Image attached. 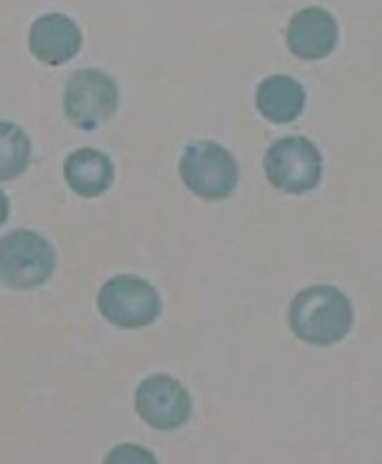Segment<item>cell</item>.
<instances>
[{
    "label": "cell",
    "mask_w": 382,
    "mask_h": 464,
    "mask_svg": "<svg viewBox=\"0 0 382 464\" xmlns=\"http://www.w3.org/2000/svg\"><path fill=\"white\" fill-rule=\"evenodd\" d=\"M179 172L188 190L208 202L229 198L240 177L234 154L213 140L190 143L181 154Z\"/></svg>",
    "instance_id": "3957f363"
},
{
    "label": "cell",
    "mask_w": 382,
    "mask_h": 464,
    "mask_svg": "<svg viewBox=\"0 0 382 464\" xmlns=\"http://www.w3.org/2000/svg\"><path fill=\"white\" fill-rule=\"evenodd\" d=\"M7 216H9V199L5 198V193L0 190V227L7 222Z\"/></svg>",
    "instance_id": "5bb4252c"
},
{
    "label": "cell",
    "mask_w": 382,
    "mask_h": 464,
    "mask_svg": "<svg viewBox=\"0 0 382 464\" xmlns=\"http://www.w3.org/2000/svg\"><path fill=\"white\" fill-rule=\"evenodd\" d=\"M353 324V308L347 295L333 285H310L290 304V326L308 344L329 347L347 338Z\"/></svg>",
    "instance_id": "6da1fadb"
},
{
    "label": "cell",
    "mask_w": 382,
    "mask_h": 464,
    "mask_svg": "<svg viewBox=\"0 0 382 464\" xmlns=\"http://www.w3.org/2000/svg\"><path fill=\"white\" fill-rule=\"evenodd\" d=\"M57 266L54 247L34 231L18 229L0 240V281L9 288H39Z\"/></svg>",
    "instance_id": "7a4b0ae2"
},
{
    "label": "cell",
    "mask_w": 382,
    "mask_h": 464,
    "mask_svg": "<svg viewBox=\"0 0 382 464\" xmlns=\"http://www.w3.org/2000/svg\"><path fill=\"white\" fill-rule=\"evenodd\" d=\"M265 172L272 186L283 193L303 195L320 184L324 159L306 136H285L267 150Z\"/></svg>",
    "instance_id": "277c9868"
},
{
    "label": "cell",
    "mask_w": 382,
    "mask_h": 464,
    "mask_svg": "<svg viewBox=\"0 0 382 464\" xmlns=\"http://www.w3.org/2000/svg\"><path fill=\"white\" fill-rule=\"evenodd\" d=\"M118 84L102 71L72 72L63 91V111L80 130H98L118 109Z\"/></svg>",
    "instance_id": "8992f818"
},
{
    "label": "cell",
    "mask_w": 382,
    "mask_h": 464,
    "mask_svg": "<svg viewBox=\"0 0 382 464\" xmlns=\"http://www.w3.org/2000/svg\"><path fill=\"white\" fill-rule=\"evenodd\" d=\"M98 308L104 320L120 329H143L161 313V297L140 276L118 275L100 288Z\"/></svg>",
    "instance_id": "5b68a950"
},
{
    "label": "cell",
    "mask_w": 382,
    "mask_h": 464,
    "mask_svg": "<svg viewBox=\"0 0 382 464\" xmlns=\"http://www.w3.org/2000/svg\"><path fill=\"white\" fill-rule=\"evenodd\" d=\"M256 107L267 121L276 125L297 121L306 107V91L294 77L272 75L256 91Z\"/></svg>",
    "instance_id": "8fae6325"
},
{
    "label": "cell",
    "mask_w": 382,
    "mask_h": 464,
    "mask_svg": "<svg viewBox=\"0 0 382 464\" xmlns=\"http://www.w3.org/2000/svg\"><path fill=\"white\" fill-rule=\"evenodd\" d=\"M32 143L18 125L0 121V181L21 177L30 166Z\"/></svg>",
    "instance_id": "7c38bea8"
},
{
    "label": "cell",
    "mask_w": 382,
    "mask_h": 464,
    "mask_svg": "<svg viewBox=\"0 0 382 464\" xmlns=\"http://www.w3.org/2000/svg\"><path fill=\"white\" fill-rule=\"evenodd\" d=\"M81 48V32L72 18L63 14H45L30 27V50L39 62L62 66Z\"/></svg>",
    "instance_id": "ba28073f"
},
{
    "label": "cell",
    "mask_w": 382,
    "mask_h": 464,
    "mask_svg": "<svg viewBox=\"0 0 382 464\" xmlns=\"http://www.w3.org/2000/svg\"><path fill=\"white\" fill-rule=\"evenodd\" d=\"M104 464H157V458L143 447L136 444H120L107 456Z\"/></svg>",
    "instance_id": "4fadbf2b"
},
{
    "label": "cell",
    "mask_w": 382,
    "mask_h": 464,
    "mask_svg": "<svg viewBox=\"0 0 382 464\" xmlns=\"http://www.w3.org/2000/svg\"><path fill=\"white\" fill-rule=\"evenodd\" d=\"M63 177L72 193H77L80 198H98L111 188L113 163L104 152L81 148L66 159Z\"/></svg>",
    "instance_id": "30bf717a"
},
{
    "label": "cell",
    "mask_w": 382,
    "mask_h": 464,
    "mask_svg": "<svg viewBox=\"0 0 382 464\" xmlns=\"http://www.w3.org/2000/svg\"><path fill=\"white\" fill-rule=\"evenodd\" d=\"M190 408L193 403H190L188 390L172 376H149L136 390V411L152 429H179L188 421Z\"/></svg>",
    "instance_id": "52a82bcc"
},
{
    "label": "cell",
    "mask_w": 382,
    "mask_h": 464,
    "mask_svg": "<svg viewBox=\"0 0 382 464\" xmlns=\"http://www.w3.org/2000/svg\"><path fill=\"white\" fill-rule=\"evenodd\" d=\"M288 45L297 57L315 62L329 57L338 45V23L321 7H306L288 25Z\"/></svg>",
    "instance_id": "9c48e42d"
}]
</instances>
